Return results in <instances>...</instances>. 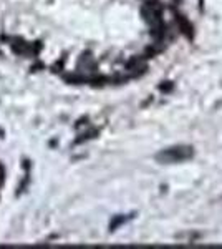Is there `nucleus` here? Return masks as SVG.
<instances>
[{"label":"nucleus","mask_w":222,"mask_h":249,"mask_svg":"<svg viewBox=\"0 0 222 249\" xmlns=\"http://www.w3.org/2000/svg\"><path fill=\"white\" fill-rule=\"evenodd\" d=\"M192 148L191 146H174V148H168V150L157 153L156 160L159 163H179L184 160H189L192 156Z\"/></svg>","instance_id":"1"},{"label":"nucleus","mask_w":222,"mask_h":249,"mask_svg":"<svg viewBox=\"0 0 222 249\" xmlns=\"http://www.w3.org/2000/svg\"><path fill=\"white\" fill-rule=\"evenodd\" d=\"M161 12H163V5L159 2H148L143 7V17L151 27L159 25L161 22Z\"/></svg>","instance_id":"2"},{"label":"nucleus","mask_w":222,"mask_h":249,"mask_svg":"<svg viewBox=\"0 0 222 249\" xmlns=\"http://www.w3.org/2000/svg\"><path fill=\"white\" fill-rule=\"evenodd\" d=\"M177 22H179L181 30H183L184 34L188 35V37H192V27H191V23H189L184 17H181V15H177Z\"/></svg>","instance_id":"3"},{"label":"nucleus","mask_w":222,"mask_h":249,"mask_svg":"<svg viewBox=\"0 0 222 249\" xmlns=\"http://www.w3.org/2000/svg\"><path fill=\"white\" fill-rule=\"evenodd\" d=\"M124 221H126V218H123V216H121V218H115L113 219V223L110 224V228H111V231L115 230L116 226H118V224H121V223H124Z\"/></svg>","instance_id":"4"},{"label":"nucleus","mask_w":222,"mask_h":249,"mask_svg":"<svg viewBox=\"0 0 222 249\" xmlns=\"http://www.w3.org/2000/svg\"><path fill=\"white\" fill-rule=\"evenodd\" d=\"M171 88H172L171 82H166V85H161V90H163V91H171Z\"/></svg>","instance_id":"5"}]
</instances>
